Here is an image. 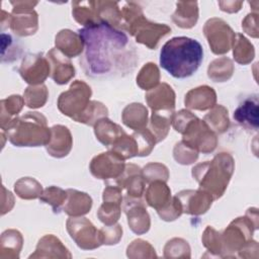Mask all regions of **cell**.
Returning <instances> with one entry per match:
<instances>
[{
  "label": "cell",
  "mask_w": 259,
  "mask_h": 259,
  "mask_svg": "<svg viewBox=\"0 0 259 259\" xmlns=\"http://www.w3.org/2000/svg\"><path fill=\"white\" fill-rule=\"evenodd\" d=\"M203 60L199 41L187 36H175L164 44L160 52V65L178 79L190 77Z\"/></svg>",
  "instance_id": "cell-2"
},
{
  "label": "cell",
  "mask_w": 259,
  "mask_h": 259,
  "mask_svg": "<svg viewBox=\"0 0 259 259\" xmlns=\"http://www.w3.org/2000/svg\"><path fill=\"white\" fill-rule=\"evenodd\" d=\"M92 90L82 81H74L67 91L61 93L58 98V108L64 114L79 122L90 103Z\"/></svg>",
  "instance_id": "cell-5"
},
{
  "label": "cell",
  "mask_w": 259,
  "mask_h": 259,
  "mask_svg": "<svg viewBox=\"0 0 259 259\" xmlns=\"http://www.w3.org/2000/svg\"><path fill=\"white\" fill-rule=\"evenodd\" d=\"M52 136L49 144L46 146L48 153L55 158L66 157L73 146V138L69 128L62 124H56L51 127Z\"/></svg>",
  "instance_id": "cell-20"
},
{
  "label": "cell",
  "mask_w": 259,
  "mask_h": 259,
  "mask_svg": "<svg viewBox=\"0 0 259 259\" xmlns=\"http://www.w3.org/2000/svg\"><path fill=\"white\" fill-rule=\"evenodd\" d=\"M234 170L235 161L232 155L221 152L211 161L195 165L192 168V176L200 189L208 192L213 199H218L225 193Z\"/></svg>",
  "instance_id": "cell-3"
},
{
  "label": "cell",
  "mask_w": 259,
  "mask_h": 259,
  "mask_svg": "<svg viewBox=\"0 0 259 259\" xmlns=\"http://www.w3.org/2000/svg\"><path fill=\"white\" fill-rule=\"evenodd\" d=\"M258 229L247 215L235 219L221 234L222 235V257L235 256L245 244L253 237L254 231Z\"/></svg>",
  "instance_id": "cell-7"
},
{
  "label": "cell",
  "mask_w": 259,
  "mask_h": 259,
  "mask_svg": "<svg viewBox=\"0 0 259 259\" xmlns=\"http://www.w3.org/2000/svg\"><path fill=\"white\" fill-rule=\"evenodd\" d=\"M66 228L70 237L83 250H93L102 245L99 230L86 218L71 217L67 220Z\"/></svg>",
  "instance_id": "cell-11"
},
{
  "label": "cell",
  "mask_w": 259,
  "mask_h": 259,
  "mask_svg": "<svg viewBox=\"0 0 259 259\" xmlns=\"http://www.w3.org/2000/svg\"><path fill=\"white\" fill-rule=\"evenodd\" d=\"M179 199L182 210L185 213L192 215H200L205 213L211 206L213 197L205 190H181L176 194Z\"/></svg>",
  "instance_id": "cell-16"
},
{
  "label": "cell",
  "mask_w": 259,
  "mask_h": 259,
  "mask_svg": "<svg viewBox=\"0 0 259 259\" xmlns=\"http://www.w3.org/2000/svg\"><path fill=\"white\" fill-rule=\"evenodd\" d=\"M115 182L121 190L125 189L128 197L141 198L145 192L146 181L142 169L136 164H126L123 172L115 179Z\"/></svg>",
  "instance_id": "cell-17"
},
{
  "label": "cell",
  "mask_w": 259,
  "mask_h": 259,
  "mask_svg": "<svg viewBox=\"0 0 259 259\" xmlns=\"http://www.w3.org/2000/svg\"><path fill=\"white\" fill-rule=\"evenodd\" d=\"M13 6L11 12L10 28L19 36H27L36 32L38 16L33 9L37 1H10Z\"/></svg>",
  "instance_id": "cell-8"
},
{
  "label": "cell",
  "mask_w": 259,
  "mask_h": 259,
  "mask_svg": "<svg viewBox=\"0 0 259 259\" xmlns=\"http://www.w3.org/2000/svg\"><path fill=\"white\" fill-rule=\"evenodd\" d=\"M92 207V198L89 194L76 190L67 189V199L63 210L70 217H82L90 211Z\"/></svg>",
  "instance_id": "cell-25"
},
{
  "label": "cell",
  "mask_w": 259,
  "mask_h": 259,
  "mask_svg": "<svg viewBox=\"0 0 259 259\" xmlns=\"http://www.w3.org/2000/svg\"><path fill=\"white\" fill-rule=\"evenodd\" d=\"M243 30L254 38L258 37V13L252 12L246 15L242 21Z\"/></svg>",
  "instance_id": "cell-52"
},
{
  "label": "cell",
  "mask_w": 259,
  "mask_h": 259,
  "mask_svg": "<svg viewBox=\"0 0 259 259\" xmlns=\"http://www.w3.org/2000/svg\"><path fill=\"white\" fill-rule=\"evenodd\" d=\"M157 212L162 220L171 222L178 219L183 213V210H182V206L179 199L175 195L171 198L170 202L164 208L158 210Z\"/></svg>",
  "instance_id": "cell-51"
},
{
  "label": "cell",
  "mask_w": 259,
  "mask_h": 259,
  "mask_svg": "<svg viewBox=\"0 0 259 259\" xmlns=\"http://www.w3.org/2000/svg\"><path fill=\"white\" fill-rule=\"evenodd\" d=\"M103 202L100 205L97 217L106 226L114 225L121 213L122 190L117 185H107L102 194Z\"/></svg>",
  "instance_id": "cell-14"
},
{
  "label": "cell",
  "mask_w": 259,
  "mask_h": 259,
  "mask_svg": "<svg viewBox=\"0 0 259 259\" xmlns=\"http://www.w3.org/2000/svg\"><path fill=\"white\" fill-rule=\"evenodd\" d=\"M121 119L132 130L145 128L148 123V109L142 103H131L123 108Z\"/></svg>",
  "instance_id": "cell-30"
},
{
  "label": "cell",
  "mask_w": 259,
  "mask_h": 259,
  "mask_svg": "<svg viewBox=\"0 0 259 259\" xmlns=\"http://www.w3.org/2000/svg\"><path fill=\"white\" fill-rule=\"evenodd\" d=\"M198 19V3L196 1H178L172 21L181 28L193 27Z\"/></svg>",
  "instance_id": "cell-26"
},
{
  "label": "cell",
  "mask_w": 259,
  "mask_h": 259,
  "mask_svg": "<svg viewBox=\"0 0 259 259\" xmlns=\"http://www.w3.org/2000/svg\"><path fill=\"white\" fill-rule=\"evenodd\" d=\"M165 258H190V247L188 243L181 238L169 240L164 247Z\"/></svg>",
  "instance_id": "cell-43"
},
{
  "label": "cell",
  "mask_w": 259,
  "mask_h": 259,
  "mask_svg": "<svg viewBox=\"0 0 259 259\" xmlns=\"http://www.w3.org/2000/svg\"><path fill=\"white\" fill-rule=\"evenodd\" d=\"M4 132L9 142L16 147L47 146L52 136L46 116L37 111L14 117Z\"/></svg>",
  "instance_id": "cell-4"
},
{
  "label": "cell",
  "mask_w": 259,
  "mask_h": 259,
  "mask_svg": "<svg viewBox=\"0 0 259 259\" xmlns=\"http://www.w3.org/2000/svg\"><path fill=\"white\" fill-rule=\"evenodd\" d=\"M160 71L156 64L147 63L140 70L137 76V84L143 90H151L159 85Z\"/></svg>",
  "instance_id": "cell-39"
},
{
  "label": "cell",
  "mask_w": 259,
  "mask_h": 259,
  "mask_svg": "<svg viewBox=\"0 0 259 259\" xmlns=\"http://www.w3.org/2000/svg\"><path fill=\"white\" fill-rule=\"evenodd\" d=\"M51 66V77L59 85L67 84L75 76V68L70 59L56 48L47 54Z\"/></svg>",
  "instance_id": "cell-19"
},
{
  "label": "cell",
  "mask_w": 259,
  "mask_h": 259,
  "mask_svg": "<svg viewBox=\"0 0 259 259\" xmlns=\"http://www.w3.org/2000/svg\"><path fill=\"white\" fill-rule=\"evenodd\" d=\"M233 61L227 57L213 60L207 68V76L213 82H225L233 76Z\"/></svg>",
  "instance_id": "cell-34"
},
{
  "label": "cell",
  "mask_w": 259,
  "mask_h": 259,
  "mask_svg": "<svg viewBox=\"0 0 259 259\" xmlns=\"http://www.w3.org/2000/svg\"><path fill=\"white\" fill-rule=\"evenodd\" d=\"M72 14L74 19L84 26L99 22L96 12V1H73Z\"/></svg>",
  "instance_id": "cell-32"
},
{
  "label": "cell",
  "mask_w": 259,
  "mask_h": 259,
  "mask_svg": "<svg viewBox=\"0 0 259 259\" xmlns=\"http://www.w3.org/2000/svg\"><path fill=\"white\" fill-rule=\"evenodd\" d=\"M123 210L131 230L137 235H143L150 230L151 220L145 203L140 198L124 197Z\"/></svg>",
  "instance_id": "cell-15"
},
{
  "label": "cell",
  "mask_w": 259,
  "mask_h": 259,
  "mask_svg": "<svg viewBox=\"0 0 259 259\" xmlns=\"http://www.w3.org/2000/svg\"><path fill=\"white\" fill-rule=\"evenodd\" d=\"M203 33L210 50L215 55H224L230 51L236 33L222 18H209L203 26Z\"/></svg>",
  "instance_id": "cell-9"
},
{
  "label": "cell",
  "mask_w": 259,
  "mask_h": 259,
  "mask_svg": "<svg viewBox=\"0 0 259 259\" xmlns=\"http://www.w3.org/2000/svg\"><path fill=\"white\" fill-rule=\"evenodd\" d=\"M49 97V91L46 85H29L24 93L23 99L25 104L29 108H39L42 107Z\"/></svg>",
  "instance_id": "cell-41"
},
{
  "label": "cell",
  "mask_w": 259,
  "mask_h": 259,
  "mask_svg": "<svg viewBox=\"0 0 259 259\" xmlns=\"http://www.w3.org/2000/svg\"><path fill=\"white\" fill-rule=\"evenodd\" d=\"M136 141L139 148V155L140 157L148 156L152 150L154 149L157 141L155 136L152 134V132L149 128H142L136 131L134 134H132Z\"/></svg>",
  "instance_id": "cell-44"
},
{
  "label": "cell",
  "mask_w": 259,
  "mask_h": 259,
  "mask_svg": "<svg viewBox=\"0 0 259 259\" xmlns=\"http://www.w3.org/2000/svg\"><path fill=\"white\" fill-rule=\"evenodd\" d=\"M69 250L54 235L44 236L29 258H71Z\"/></svg>",
  "instance_id": "cell-22"
},
{
  "label": "cell",
  "mask_w": 259,
  "mask_h": 259,
  "mask_svg": "<svg viewBox=\"0 0 259 259\" xmlns=\"http://www.w3.org/2000/svg\"><path fill=\"white\" fill-rule=\"evenodd\" d=\"M15 193L22 199H35L42 193L41 184L31 177H23L14 184Z\"/></svg>",
  "instance_id": "cell-40"
},
{
  "label": "cell",
  "mask_w": 259,
  "mask_h": 259,
  "mask_svg": "<svg viewBox=\"0 0 259 259\" xmlns=\"http://www.w3.org/2000/svg\"><path fill=\"white\" fill-rule=\"evenodd\" d=\"M142 173L146 182H153L155 180L167 181L169 179L168 168L161 163H149L143 169Z\"/></svg>",
  "instance_id": "cell-47"
},
{
  "label": "cell",
  "mask_w": 259,
  "mask_h": 259,
  "mask_svg": "<svg viewBox=\"0 0 259 259\" xmlns=\"http://www.w3.org/2000/svg\"><path fill=\"white\" fill-rule=\"evenodd\" d=\"M174 113L152 112L149 130L155 136L157 143L163 141L167 137Z\"/></svg>",
  "instance_id": "cell-37"
},
{
  "label": "cell",
  "mask_w": 259,
  "mask_h": 259,
  "mask_svg": "<svg viewBox=\"0 0 259 259\" xmlns=\"http://www.w3.org/2000/svg\"><path fill=\"white\" fill-rule=\"evenodd\" d=\"M78 33L84 41L81 65L86 75L102 77L135 68L137 53L127 35L105 22L84 26Z\"/></svg>",
  "instance_id": "cell-1"
},
{
  "label": "cell",
  "mask_w": 259,
  "mask_h": 259,
  "mask_svg": "<svg viewBox=\"0 0 259 259\" xmlns=\"http://www.w3.org/2000/svg\"><path fill=\"white\" fill-rule=\"evenodd\" d=\"M23 238L16 230H7L2 233L0 241V257L17 259L22 248Z\"/></svg>",
  "instance_id": "cell-31"
},
{
  "label": "cell",
  "mask_w": 259,
  "mask_h": 259,
  "mask_svg": "<svg viewBox=\"0 0 259 259\" xmlns=\"http://www.w3.org/2000/svg\"><path fill=\"white\" fill-rule=\"evenodd\" d=\"M146 101L152 112L174 113L175 92L167 83H161L146 93Z\"/></svg>",
  "instance_id": "cell-18"
},
{
  "label": "cell",
  "mask_w": 259,
  "mask_h": 259,
  "mask_svg": "<svg viewBox=\"0 0 259 259\" xmlns=\"http://www.w3.org/2000/svg\"><path fill=\"white\" fill-rule=\"evenodd\" d=\"M18 72L26 83L40 85L50 75L51 66L42 54H30L23 58Z\"/></svg>",
  "instance_id": "cell-13"
},
{
  "label": "cell",
  "mask_w": 259,
  "mask_h": 259,
  "mask_svg": "<svg viewBox=\"0 0 259 259\" xmlns=\"http://www.w3.org/2000/svg\"><path fill=\"white\" fill-rule=\"evenodd\" d=\"M67 199V190L62 189L58 186H50L46 188L41 195L39 196V200L44 203L50 204L55 213L60 212L63 208L64 203Z\"/></svg>",
  "instance_id": "cell-42"
},
{
  "label": "cell",
  "mask_w": 259,
  "mask_h": 259,
  "mask_svg": "<svg viewBox=\"0 0 259 259\" xmlns=\"http://www.w3.org/2000/svg\"><path fill=\"white\" fill-rule=\"evenodd\" d=\"M243 3V1H219L221 10L228 13L238 12L241 9Z\"/></svg>",
  "instance_id": "cell-53"
},
{
  "label": "cell",
  "mask_w": 259,
  "mask_h": 259,
  "mask_svg": "<svg viewBox=\"0 0 259 259\" xmlns=\"http://www.w3.org/2000/svg\"><path fill=\"white\" fill-rule=\"evenodd\" d=\"M217 102V93L213 88L202 85L189 90L184 98L187 108L195 110H207L212 108Z\"/></svg>",
  "instance_id": "cell-21"
},
{
  "label": "cell",
  "mask_w": 259,
  "mask_h": 259,
  "mask_svg": "<svg viewBox=\"0 0 259 259\" xmlns=\"http://www.w3.org/2000/svg\"><path fill=\"white\" fill-rule=\"evenodd\" d=\"M89 168L95 178L108 180L117 179L123 172L125 164L120 156L108 150L107 152L95 156L91 160Z\"/></svg>",
  "instance_id": "cell-12"
},
{
  "label": "cell",
  "mask_w": 259,
  "mask_h": 259,
  "mask_svg": "<svg viewBox=\"0 0 259 259\" xmlns=\"http://www.w3.org/2000/svg\"><path fill=\"white\" fill-rule=\"evenodd\" d=\"M173 156L177 163L182 165H189L197 160L198 152L181 141L175 145Z\"/></svg>",
  "instance_id": "cell-49"
},
{
  "label": "cell",
  "mask_w": 259,
  "mask_h": 259,
  "mask_svg": "<svg viewBox=\"0 0 259 259\" xmlns=\"http://www.w3.org/2000/svg\"><path fill=\"white\" fill-rule=\"evenodd\" d=\"M201 241L203 246L207 249L208 252L215 256L222 257V235L215 231L212 227L207 226L202 234Z\"/></svg>",
  "instance_id": "cell-46"
},
{
  "label": "cell",
  "mask_w": 259,
  "mask_h": 259,
  "mask_svg": "<svg viewBox=\"0 0 259 259\" xmlns=\"http://www.w3.org/2000/svg\"><path fill=\"white\" fill-rule=\"evenodd\" d=\"M178 133L182 134V142L198 153L209 154L217 148V134L194 114L189 117Z\"/></svg>",
  "instance_id": "cell-6"
},
{
  "label": "cell",
  "mask_w": 259,
  "mask_h": 259,
  "mask_svg": "<svg viewBox=\"0 0 259 259\" xmlns=\"http://www.w3.org/2000/svg\"><path fill=\"white\" fill-rule=\"evenodd\" d=\"M24 103H25L24 99L20 95H11L1 100L0 120H1V128L3 131L13 119L12 116L17 115L21 111Z\"/></svg>",
  "instance_id": "cell-36"
},
{
  "label": "cell",
  "mask_w": 259,
  "mask_h": 259,
  "mask_svg": "<svg viewBox=\"0 0 259 259\" xmlns=\"http://www.w3.org/2000/svg\"><path fill=\"white\" fill-rule=\"evenodd\" d=\"M102 245H114L119 242L122 237V228L118 224L104 226L99 230Z\"/></svg>",
  "instance_id": "cell-50"
},
{
  "label": "cell",
  "mask_w": 259,
  "mask_h": 259,
  "mask_svg": "<svg viewBox=\"0 0 259 259\" xmlns=\"http://www.w3.org/2000/svg\"><path fill=\"white\" fill-rule=\"evenodd\" d=\"M108 150L120 156L124 161L139 155V148L135 137L133 135H127L126 133L118 138Z\"/></svg>",
  "instance_id": "cell-38"
},
{
  "label": "cell",
  "mask_w": 259,
  "mask_h": 259,
  "mask_svg": "<svg viewBox=\"0 0 259 259\" xmlns=\"http://www.w3.org/2000/svg\"><path fill=\"white\" fill-rule=\"evenodd\" d=\"M93 126L96 139L107 148L111 147L118 138L125 134L121 126L114 123L107 117L98 119Z\"/></svg>",
  "instance_id": "cell-28"
},
{
  "label": "cell",
  "mask_w": 259,
  "mask_h": 259,
  "mask_svg": "<svg viewBox=\"0 0 259 259\" xmlns=\"http://www.w3.org/2000/svg\"><path fill=\"white\" fill-rule=\"evenodd\" d=\"M126 31L135 37L137 42L153 50L156 49L159 40L171 31V28L164 23L152 22L142 14L127 26Z\"/></svg>",
  "instance_id": "cell-10"
},
{
  "label": "cell",
  "mask_w": 259,
  "mask_h": 259,
  "mask_svg": "<svg viewBox=\"0 0 259 259\" xmlns=\"http://www.w3.org/2000/svg\"><path fill=\"white\" fill-rule=\"evenodd\" d=\"M234 119L247 130H258V99L256 96L246 98L234 111Z\"/></svg>",
  "instance_id": "cell-24"
},
{
  "label": "cell",
  "mask_w": 259,
  "mask_h": 259,
  "mask_svg": "<svg viewBox=\"0 0 259 259\" xmlns=\"http://www.w3.org/2000/svg\"><path fill=\"white\" fill-rule=\"evenodd\" d=\"M96 12L99 22H105L114 28L122 30V18L118 2L96 1Z\"/></svg>",
  "instance_id": "cell-29"
},
{
  "label": "cell",
  "mask_w": 259,
  "mask_h": 259,
  "mask_svg": "<svg viewBox=\"0 0 259 259\" xmlns=\"http://www.w3.org/2000/svg\"><path fill=\"white\" fill-rule=\"evenodd\" d=\"M146 202L157 211L164 208L171 200V190L165 181L155 180L150 183L145 193Z\"/></svg>",
  "instance_id": "cell-27"
},
{
  "label": "cell",
  "mask_w": 259,
  "mask_h": 259,
  "mask_svg": "<svg viewBox=\"0 0 259 259\" xmlns=\"http://www.w3.org/2000/svg\"><path fill=\"white\" fill-rule=\"evenodd\" d=\"M56 49L66 57L74 58L82 54L84 50V41L79 33L71 29L60 30L55 38Z\"/></svg>",
  "instance_id": "cell-23"
},
{
  "label": "cell",
  "mask_w": 259,
  "mask_h": 259,
  "mask_svg": "<svg viewBox=\"0 0 259 259\" xmlns=\"http://www.w3.org/2000/svg\"><path fill=\"white\" fill-rule=\"evenodd\" d=\"M203 121L215 134H223L230 126L228 109L221 104L214 105L210 108L209 112L204 115Z\"/></svg>",
  "instance_id": "cell-33"
},
{
  "label": "cell",
  "mask_w": 259,
  "mask_h": 259,
  "mask_svg": "<svg viewBox=\"0 0 259 259\" xmlns=\"http://www.w3.org/2000/svg\"><path fill=\"white\" fill-rule=\"evenodd\" d=\"M107 114L108 109L103 103L96 100H91L89 106L80 118L79 122L85 123L87 125H94L98 119L102 117H107Z\"/></svg>",
  "instance_id": "cell-45"
},
{
  "label": "cell",
  "mask_w": 259,
  "mask_h": 259,
  "mask_svg": "<svg viewBox=\"0 0 259 259\" xmlns=\"http://www.w3.org/2000/svg\"><path fill=\"white\" fill-rule=\"evenodd\" d=\"M126 255L131 258H139V257H157L155 253V249L152 247V245L142 239H137L132 242L131 245H128L126 249Z\"/></svg>",
  "instance_id": "cell-48"
},
{
  "label": "cell",
  "mask_w": 259,
  "mask_h": 259,
  "mask_svg": "<svg viewBox=\"0 0 259 259\" xmlns=\"http://www.w3.org/2000/svg\"><path fill=\"white\" fill-rule=\"evenodd\" d=\"M232 48L235 61L241 65L251 63L255 57L254 46L242 33H236Z\"/></svg>",
  "instance_id": "cell-35"
}]
</instances>
